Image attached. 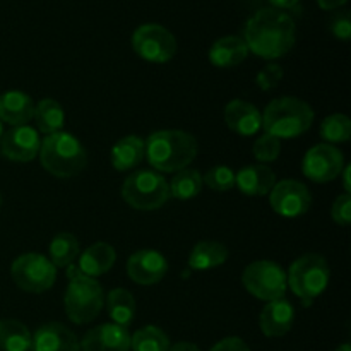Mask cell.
<instances>
[{"label":"cell","mask_w":351,"mask_h":351,"mask_svg":"<svg viewBox=\"0 0 351 351\" xmlns=\"http://www.w3.org/2000/svg\"><path fill=\"white\" fill-rule=\"evenodd\" d=\"M115 259V249L110 243L96 242L81 254L77 261V269L84 276L96 280L98 276H103L112 269Z\"/></svg>","instance_id":"21"},{"label":"cell","mask_w":351,"mask_h":351,"mask_svg":"<svg viewBox=\"0 0 351 351\" xmlns=\"http://www.w3.org/2000/svg\"><path fill=\"white\" fill-rule=\"evenodd\" d=\"M242 283L250 295L263 302L285 298L287 293V273L273 261H256L249 264L242 274Z\"/></svg>","instance_id":"8"},{"label":"cell","mask_w":351,"mask_h":351,"mask_svg":"<svg viewBox=\"0 0 351 351\" xmlns=\"http://www.w3.org/2000/svg\"><path fill=\"white\" fill-rule=\"evenodd\" d=\"M281 151V143L280 139H276L274 136H269V134H264L254 144L252 154L257 161H261V165L264 163H273V161L278 160Z\"/></svg>","instance_id":"33"},{"label":"cell","mask_w":351,"mask_h":351,"mask_svg":"<svg viewBox=\"0 0 351 351\" xmlns=\"http://www.w3.org/2000/svg\"><path fill=\"white\" fill-rule=\"evenodd\" d=\"M226 259H228V249L221 242L204 240L192 249L189 256V266L194 271H208L225 264Z\"/></svg>","instance_id":"24"},{"label":"cell","mask_w":351,"mask_h":351,"mask_svg":"<svg viewBox=\"0 0 351 351\" xmlns=\"http://www.w3.org/2000/svg\"><path fill=\"white\" fill-rule=\"evenodd\" d=\"M350 173H351V168L345 167V170H343V185H345V194H350Z\"/></svg>","instance_id":"41"},{"label":"cell","mask_w":351,"mask_h":351,"mask_svg":"<svg viewBox=\"0 0 351 351\" xmlns=\"http://www.w3.org/2000/svg\"><path fill=\"white\" fill-rule=\"evenodd\" d=\"M40 161L45 170L57 178H71L86 167V149L69 132H55L45 137L40 146Z\"/></svg>","instance_id":"4"},{"label":"cell","mask_w":351,"mask_h":351,"mask_svg":"<svg viewBox=\"0 0 351 351\" xmlns=\"http://www.w3.org/2000/svg\"><path fill=\"white\" fill-rule=\"evenodd\" d=\"M197 141L184 130H156L146 141V156L158 173H177L194 161Z\"/></svg>","instance_id":"2"},{"label":"cell","mask_w":351,"mask_h":351,"mask_svg":"<svg viewBox=\"0 0 351 351\" xmlns=\"http://www.w3.org/2000/svg\"><path fill=\"white\" fill-rule=\"evenodd\" d=\"M202 177L197 170L192 168H184V170L177 171L171 184L168 185L170 189V197L178 199V201H187V199L195 197L201 194L202 191Z\"/></svg>","instance_id":"29"},{"label":"cell","mask_w":351,"mask_h":351,"mask_svg":"<svg viewBox=\"0 0 351 351\" xmlns=\"http://www.w3.org/2000/svg\"><path fill=\"white\" fill-rule=\"evenodd\" d=\"M249 55L245 41L240 36H223L209 48V62L215 67L230 69L242 64Z\"/></svg>","instance_id":"22"},{"label":"cell","mask_w":351,"mask_h":351,"mask_svg":"<svg viewBox=\"0 0 351 351\" xmlns=\"http://www.w3.org/2000/svg\"><path fill=\"white\" fill-rule=\"evenodd\" d=\"M106 308H108V315L112 317L113 324L127 328L136 315V300L129 290L115 288L106 297Z\"/></svg>","instance_id":"25"},{"label":"cell","mask_w":351,"mask_h":351,"mask_svg":"<svg viewBox=\"0 0 351 351\" xmlns=\"http://www.w3.org/2000/svg\"><path fill=\"white\" fill-rule=\"evenodd\" d=\"M271 208L283 218H298L308 211L312 195L307 185L297 180H281L269 192Z\"/></svg>","instance_id":"12"},{"label":"cell","mask_w":351,"mask_h":351,"mask_svg":"<svg viewBox=\"0 0 351 351\" xmlns=\"http://www.w3.org/2000/svg\"><path fill=\"white\" fill-rule=\"evenodd\" d=\"M332 221L341 226H348L351 223V197L350 194L338 195L331 209Z\"/></svg>","instance_id":"35"},{"label":"cell","mask_w":351,"mask_h":351,"mask_svg":"<svg viewBox=\"0 0 351 351\" xmlns=\"http://www.w3.org/2000/svg\"><path fill=\"white\" fill-rule=\"evenodd\" d=\"M33 335L19 321H0V351H29Z\"/></svg>","instance_id":"26"},{"label":"cell","mask_w":351,"mask_h":351,"mask_svg":"<svg viewBox=\"0 0 351 351\" xmlns=\"http://www.w3.org/2000/svg\"><path fill=\"white\" fill-rule=\"evenodd\" d=\"M33 119L36 120L38 130L43 132L45 136H50V134L60 132L65 122V113L60 103L55 101V99L45 98L34 108Z\"/></svg>","instance_id":"27"},{"label":"cell","mask_w":351,"mask_h":351,"mask_svg":"<svg viewBox=\"0 0 351 351\" xmlns=\"http://www.w3.org/2000/svg\"><path fill=\"white\" fill-rule=\"evenodd\" d=\"M225 122L230 130L243 137L256 136L263 129V115L249 101L233 99L225 108Z\"/></svg>","instance_id":"17"},{"label":"cell","mask_w":351,"mask_h":351,"mask_svg":"<svg viewBox=\"0 0 351 351\" xmlns=\"http://www.w3.org/2000/svg\"><path fill=\"white\" fill-rule=\"evenodd\" d=\"M295 21L285 10L264 7L247 21L243 41L257 57L274 60L281 58L295 45Z\"/></svg>","instance_id":"1"},{"label":"cell","mask_w":351,"mask_h":351,"mask_svg":"<svg viewBox=\"0 0 351 351\" xmlns=\"http://www.w3.org/2000/svg\"><path fill=\"white\" fill-rule=\"evenodd\" d=\"M283 69L278 64H269L263 69V71L257 74L256 82L263 91H271V89L276 88L280 84V81L283 79Z\"/></svg>","instance_id":"34"},{"label":"cell","mask_w":351,"mask_h":351,"mask_svg":"<svg viewBox=\"0 0 351 351\" xmlns=\"http://www.w3.org/2000/svg\"><path fill=\"white\" fill-rule=\"evenodd\" d=\"M10 274L21 290L43 293L53 287L57 280V267L41 254H23L12 263Z\"/></svg>","instance_id":"9"},{"label":"cell","mask_w":351,"mask_h":351,"mask_svg":"<svg viewBox=\"0 0 351 351\" xmlns=\"http://www.w3.org/2000/svg\"><path fill=\"white\" fill-rule=\"evenodd\" d=\"M346 2H348V0H317L319 7L324 10H335L338 9V7L345 5Z\"/></svg>","instance_id":"38"},{"label":"cell","mask_w":351,"mask_h":351,"mask_svg":"<svg viewBox=\"0 0 351 351\" xmlns=\"http://www.w3.org/2000/svg\"><path fill=\"white\" fill-rule=\"evenodd\" d=\"M168 351H201L194 343H187V341H180V343H175L173 346H170Z\"/></svg>","instance_id":"40"},{"label":"cell","mask_w":351,"mask_h":351,"mask_svg":"<svg viewBox=\"0 0 351 351\" xmlns=\"http://www.w3.org/2000/svg\"><path fill=\"white\" fill-rule=\"evenodd\" d=\"M209 351H250V348L243 339L232 336V338H225L219 343H216Z\"/></svg>","instance_id":"37"},{"label":"cell","mask_w":351,"mask_h":351,"mask_svg":"<svg viewBox=\"0 0 351 351\" xmlns=\"http://www.w3.org/2000/svg\"><path fill=\"white\" fill-rule=\"evenodd\" d=\"M81 351H130V332L119 324L93 328L79 341Z\"/></svg>","instance_id":"15"},{"label":"cell","mask_w":351,"mask_h":351,"mask_svg":"<svg viewBox=\"0 0 351 351\" xmlns=\"http://www.w3.org/2000/svg\"><path fill=\"white\" fill-rule=\"evenodd\" d=\"M2 134H3V129H2V122H0V139H2Z\"/></svg>","instance_id":"43"},{"label":"cell","mask_w":351,"mask_h":351,"mask_svg":"<svg viewBox=\"0 0 351 351\" xmlns=\"http://www.w3.org/2000/svg\"><path fill=\"white\" fill-rule=\"evenodd\" d=\"M170 339L156 326H146L130 336V350L132 351H168Z\"/></svg>","instance_id":"30"},{"label":"cell","mask_w":351,"mask_h":351,"mask_svg":"<svg viewBox=\"0 0 351 351\" xmlns=\"http://www.w3.org/2000/svg\"><path fill=\"white\" fill-rule=\"evenodd\" d=\"M202 182H206V185L216 192L232 191L235 187V171L225 165H218L202 177Z\"/></svg>","instance_id":"32"},{"label":"cell","mask_w":351,"mask_h":351,"mask_svg":"<svg viewBox=\"0 0 351 351\" xmlns=\"http://www.w3.org/2000/svg\"><path fill=\"white\" fill-rule=\"evenodd\" d=\"M329 29H331L332 36L338 38V40L348 41L351 38V19L348 12H339L336 14L331 19L329 24Z\"/></svg>","instance_id":"36"},{"label":"cell","mask_w":351,"mask_h":351,"mask_svg":"<svg viewBox=\"0 0 351 351\" xmlns=\"http://www.w3.org/2000/svg\"><path fill=\"white\" fill-rule=\"evenodd\" d=\"M329 276L331 271L324 257L319 254H305L291 264L287 283L293 295L300 298L305 307H308L328 288Z\"/></svg>","instance_id":"6"},{"label":"cell","mask_w":351,"mask_h":351,"mask_svg":"<svg viewBox=\"0 0 351 351\" xmlns=\"http://www.w3.org/2000/svg\"><path fill=\"white\" fill-rule=\"evenodd\" d=\"M132 48L144 60L165 64L177 53V40L160 24H143L134 31Z\"/></svg>","instance_id":"10"},{"label":"cell","mask_w":351,"mask_h":351,"mask_svg":"<svg viewBox=\"0 0 351 351\" xmlns=\"http://www.w3.org/2000/svg\"><path fill=\"white\" fill-rule=\"evenodd\" d=\"M34 101L23 91H7L0 95V122L9 125H27L34 117Z\"/></svg>","instance_id":"19"},{"label":"cell","mask_w":351,"mask_h":351,"mask_svg":"<svg viewBox=\"0 0 351 351\" xmlns=\"http://www.w3.org/2000/svg\"><path fill=\"white\" fill-rule=\"evenodd\" d=\"M336 351H351V346L348 345V343H345V345L338 346V350H336Z\"/></svg>","instance_id":"42"},{"label":"cell","mask_w":351,"mask_h":351,"mask_svg":"<svg viewBox=\"0 0 351 351\" xmlns=\"http://www.w3.org/2000/svg\"><path fill=\"white\" fill-rule=\"evenodd\" d=\"M71 283L64 297L67 317L74 324H88L95 321L105 305V293L101 285L93 278L84 276L77 271L69 273Z\"/></svg>","instance_id":"5"},{"label":"cell","mask_w":351,"mask_h":351,"mask_svg":"<svg viewBox=\"0 0 351 351\" xmlns=\"http://www.w3.org/2000/svg\"><path fill=\"white\" fill-rule=\"evenodd\" d=\"M146 156V143L139 136H127L120 139L112 149V167L119 171L136 168Z\"/></svg>","instance_id":"23"},{"label":"cell","mask_w":351,"mask_h":351,"mask_svg":"<svg viewBox=\"0 0 351 351\" xmlns=\"http://www.w3.org/2000/svg\"><path fill=\"white\" fill-rule=\"evenodd\" d=\"M0 208H2V195H0Z\"/></svg>","instance_id":"44"},{"label":"cell","mask_w":351,"mask_h":351,"mask_svg":"<svg viewBox=\"0 0 351 351\" xmlns=\"http://www.w3.org/2000/svg\"><path fill=\"white\" fill-rule=\"evenodd\" d=\"M50 263L55 267H69L79 257V242L72 233L62 232L53 237L48 247Z\"/></svg>","instance_id":"28"},{"label":"cell","mask_w":351,"mask_h":351,"mask_svg":"<svg viewBox=\"0 0 351 351\" xmlns=\"http://www.w3.org/2000/svg\"><path fill=\"white\" fill-rule=\"evenodd\" d=\"M345 168V158L341 151L331 144H317L307 151L302 163V170L307 178L317 184L335 180Z\"/></svg>","instance_id":"11"},{"label":"cell","mask_w":351,"mask_h":351,"mask_svg":"<svg viewBox=\"0 0 351 351\" xmlns=\"http://www.w3.org/2000/svg\"><path fill=\"white\" fill-rule=\"evenodd\" d=\"M33 351H81V345L74 332L60 322L43 324L31 339Z\"/></svg>","instance_id":"16"},{"label":"cell","mask_w":351,"mask_h":351,"mask_svg":"<svg viewBox=\"0 0 351 351\" xmlns=\"http://www.w3.org/2000/svg\"><path fill=\"white\" fill-rule=\"evenodd\" d=\"M168 273V261L158 250H139L127 261V274L143 287L160 283Z\"/></svg>","instance_id":"14"},{"label":"cell","mask_w":351,"mask_h":351,"mask_svg":"<svg viewBox=\"0 0 351 351\" xmlns=\"http://www.w3.org/2000/svg\"><path fill=\"white\" fill-rule=\"evenodd\" d=\"M41 141L38 130L29 125H17L2 134L0 151L3 156L16 163H27L40 153Z\"/></svg>","instance_id":"13"},{"label":"cell","mask_w":351,"mask_h":351,"mask_svg":"<svg viewBox=\"0 0 351 351\" xmlns=\"http://www.w3.org/2000/svg\"><path fill=\"white\" fill-rule=\"evenodd\" d=\"M298 2H300V0H269L271 5H273L274 9H280V10L291 9V7L297 5Z\"/></svg>","instance_id":"39"},{"label":"cell","mask_w":351,"mask_h":351,"mask_svg":"<svg viewBox=\"0 0 351 351\" xmlns=\"http://www.w3.org/2000/svg\"><path fill=\"white\" fill-rule=\"evenodd\" d=\"M276 175L267 165H250L235 173V187L245 195H266L273 191Z\"/></svg>","instance_id":"20"},{"label":"cell","mask_w":351,"mask_h":351,"mask_svg":"<svg viewBox=\"0 0 351 351\" xmlns=\"http://www.w3.org/2000/svg\"><path fill=\"white\" fill-rule=\"evenodd\" d=\"M321 136L329 143H346L351 137V122L343 113H335L321 123Z\"/></svg>","instance_id":"31"},{"label":"cell","mask_w":351,"mask_h":351,"mask_svg":"<svg viewBox=\"0 0 351 351\" xmlns=\"http://www.w3.org/2000/svg\"><path fill=\"white\" fill-rule=\"evenodd\" d=\"M29 351H33V350H29Z\"/></svg>","instance_id":"45"},{"label":"cell","mask_w":351,"mask_h":351,"mask_svg":"<svg viewBox=\"0 0 351 351\" xmlns=\"http://www.w3.org/2000/svg\"><path fill=\"white\" fill-rule=\"evenodd\" d=\"M314 122V110L304 99L276 98L266 106L263 113V129L276 139H293L311 129Z\"/></svg>","instance_id":"3"},{"label":"cell","mask_w":351,"mask_h":351,"mask_svg":"<svg viewBox=\"0 0 351 351\" xmlns=\"http://www.w3.org/2000/svg\"><path fill=\"white\" fill-rule=\"evenodd\" d=\"M122 197L130 208L139 211H154L167 204L170 199L168 182L161 173L153 170H139L125 178Z\"/></svg>","instance_id":"7"},{"label":"cell","mask_w":351,"mask_h":351,"mask_svg":"<svg viewBox=\"0 0 351 351\" xmlns=\"http://www.w3.org/2000/svg\"><path fill=\"white\" fill-rule=\"evenodd\" d=\"M295 321L293 305L287 298L267 302L259 317L261 331L267 338H281L291 329Z\"/></svg>","instance_id":"18"}]
</instances>
